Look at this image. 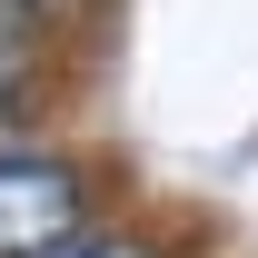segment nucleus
I'll use <instances>...</instances> for the list:
<instances>
[{
  "mask_svg": "<svg viewBox=\"0 0 258 258\" xmlns=\"http://www.w3.org/2000/svg\"><path fill=\"white\" fill-rule=\"evenodd\" d=\"M99 219V169L80 149L10 139L0 149V258H50Z\"/></svg>",
  "mask_w": 258,
  "mask_h": 258,
  "instance_id": "obj_1",
  "label": "nucleus"
},
{
  "mask_svg": "<svg viewBox=\"0 0 258 258\" xmlns=\"http://www.w3.org/2000/svg\"><path fill=\"white\" fill-rule=\"evenodd\" d=\"M50 90H60V40L40 20H10L0 10V149L50 109Z\"/></svg>",
  "mask_w": 258,
  "mask_h": 258,
  "instance_id": "obj_2",
  "label": "nucleus"
},
{
  "mask_svg": "<svg viewBox=\"0 0 258 258\" xmlns=\"http://www.w3.org/2000/svg\"><path fill=\"white\" fill-rule=\"evenodd\" d=\"M50 258H179V238H159V228H139V219H90L70 248Z\"/></svg>",
  "mask_w": 258,
  "mask_h": 258,
  "instance_id": "obj_3",
  "label": "nucleus"
}]
</instances>
